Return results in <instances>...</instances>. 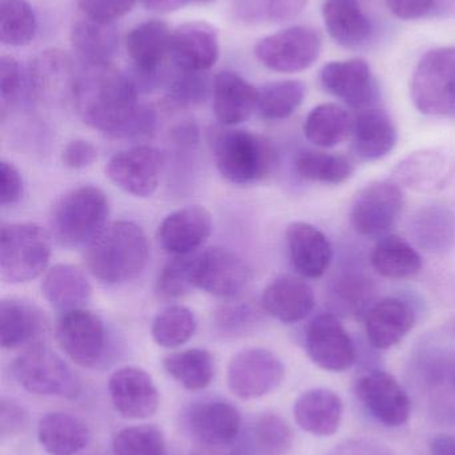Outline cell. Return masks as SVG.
I'll use <instances>...</instances> for the list:
<instances>
[{"instance_id": "1", "label": "cell", "mask_w": 455, "mask_h": 455, "mask_svg": "<svg viewBox=\"0 0 455 455\" xmlns=\"http://www.w3.org/2000/svg\"><path fill=\"white\" fill-rule=\"evenodd\" d=\"M72 99L80 119L119 139L138 112V84L112 63H83Z\"/></svg>"}, {"instance_id": "2", "label": "cell", "mask_w": 455, "mask_h": 455, "mask_svg": "<svg viewBox=\"0 0 455 455\" xmlns=\"http://www.w3.org/2000/svg\"><path fill=\"white\" fill-rule=\"evenodd\" d=\"M85 259L96 280L106 285H122L135 280L146 269L149 240L138 224L115 221L87 246Z\"/></svg>"}, {"instance_id": "3", "label": "cell", "mask_w": 455, "mask_h": 455, "mask_svg": "<svg viewBox=\"0 0 455 455\" xmlns=\"http://www.w3.org/2000/svg\"><path fill=\"white\" fill-rule=\"evenodd\" d=\"M109 197L98 187L82 186L59 197L51 210L50 228L61 245L88 246L107 227Z\"/></svg>"}, {"instance_id": "4", "label": "cell", "mask_w": 455, "mask_h": 455, "mask_svg": "<svg viewBox=\"0 0 455 455\" xmlns=\"http://www.w3.org/2000/svg\"><path fill=\"white\" fill-rule=\"evenodd\" d=\"M210 146L219 173L234 184L264 180L277 160L272 144L250 131L230 128L213 131Z\"/></svg>"}, {"instance_id": "5", "label": "cell", "mask_w": 455, "mask_h": 455, "mask_svg": "<svg viewBox=\"0 0 455 455\" xmlns=\"http://www.w3.org/2000/svg\"><path fill=\"white\" fill-rule=\"evenodd\" d=\"M50 232L34 223L3 224L0 229V275L23 283L42 275L50 264Z\"/></svg>"}, {"instance_id": "6", "label": "cell", "mask_w": 455, "mask_h": 455, "mask_svg": "<svg viewBox=\"0 0 455 455\" xmlns=\"http://www.w3.org/2000/svg\"><path fill=\"white\" fill-rule=\"evenodd\" d=\"M411 100L427 116H455V47L425 53L413 74Z\"/></svg>"}, {"instance_id": "7", "label": "cell", "mask_w": 455, "mask_h": 455, "mask_svg": "<svg viewBox=\"0 0 455 455\" xmlns=\"http://www.w3.org/2000/svg\"><path fill=\"white\" fill-rule=\"evenodd\" d=\"M12 373L27 392L74 400L82 392L77 374L56 353L35 345L13 361Z\"/></svg>"}, {"instance_id": "8", "label": "cell", "mask_w": 455, "mask_h": 455, "mask_svg": "<svg viewBox=\"0 0 455 455\" xmlns=\"http://www.w3.org/2000/svg\"><path fill=\"white\" fill-rule=\"evenodd\" d=\"M321 48L322 39L314 28L294 26L259 40L254 53L272 71L296 74L317 61Z\"/></svg>"}, {"instance_id": "9", "label": "cell", "mask_w": 455, "mask_h": 455, "mask_svg": "<svg viewBox=\"0 0 455 455\" xmlns=\"http://www.w3.org/2000/svg\"><path fill=\"white\" fill-rule=\"evenodd\" d=\"M285 373V365L272 350L248 347L230 361L227 384L240 400H258L277 390Z\"/></svg>"}, {"instance_id": "10", "label": "cell", "mask_w": 455, "mask_h": 455, "mask_svg": "<svg viewBox=\"0 0 455 455\" xmlns=\"http://www.w3.org/2000/svg\"><path fill=\"white\" fill-rule=\"evenodd\" d=\"M56 341L77 365L95 368L106 353V326L96 313L85 307L69 310L56 323Z\"/></svg>"}, {"instance_id": "11", "label": "cell", "mask_w": 455, "mask_h": 455, "mask_svg": "<svg viewBox=\"0 0 455 455\" xmlns=\"http://www.w3.org/2000/svg\"><path fill=\"white\" fill-rule=\"evenodd\" d=\"M253 273L248 262L227 248L214 246L195 254V288L222 299L242 293Z\"/></svg>"}, {"instance_id": "12", "label": "cell", "mask_w": 455, "mask_h": 455, "mask_svg": "<svg viewBox=\"0 0 455 455\" xmlns=\"http://www.w3.org/2000/svg\"><path fill=\"white\" fill-rule=\"evenodd\" d=\"M405 207V195L397 183L376 181L361 189L352 208V221L363 235L376 237L397 224Z\"/></svg>"}, {"instance_id": "13", "label": "cell", "mask_w": 455, "mask_h": 455, "mask_svg": "<svg viewBox=\"0 0 455 455\" xmlns=\"http://www.w3.org/2000/svg\"><path fill=\"white\" fill-rule=\"evenodd\" d=\"M310 360L326 371L342 373L354 365L357 349L341 321L331 313L317 315L305 334Z\"/></svg>"}, {"instance_id": "14", "label": "cell", "mask_w": 455, "mask_h": 455, "mask_svg": "<svg viewBox=\"0 0 455 455\" xmlns=\"http://www.w3.org/2000/svg\"><path fill=\"white\" fill-rule=\"evenodd\" d=\"M163 157L151 146H134L110 159L106 175L118 188L135 197H150L159 186Z\"/></svg>"}, {"instance_id": "15", "label": "cell", "mask_w": 455, "mask_h": 455, "mask_svg": "<svg viewBox=\"0 0 455 455\" xmlns=\"http://www.w3.org/2000/svg\"><path fill=\"white\" fill-rule=\"evenodd\" d=\"M355 393L366 411L385 427H400L410 419L411 401L402 385L386 371L361 377Z\"/></svg>"}, {"instance_id": "16", "label": "cell", "mask_w": 455, "mask_h": 455, "mask_svg": "<svg viewBox=\"0 0 455 455\" xmlns=\"http://www.w3.org/2000/svg\"><path fill=\"white\" fill-rule=\"evenodd\" d=\"M321 84L326 92L353 109L370 108L378 98L373 71L363 59L330 61L321 71Z\"/></svg>"}, {"instance_id": "17", "label": "cell", "mask_w": 455, "mask_h": 455, "mask_svg": "<svg viewBox=\"0 0 455 455\" xmlns=\"http://www.w3.org/2000/svg\"><path fill=\"white\" fill-rule=\"evenodd\" d=\"M109 393L115 411L126 419L141 421L157 413L159 393L143 369L126 366L111 374Z\"/></svg>"}, {"instance_id": "18", "label": "cell", "mask_w": 455, "mask_h": 455, "mask_svg": "<svg viewBox=\"0 0 455 455\" xmlns=\"http://www.w3.org/2000/svg\"><path fill=\"white\" fill-rule=\"evenodd\" d=\"M213 232V216L200 205L170 213L158 229V241L173 256L197 253Z\"/></svg>"}, {"instance_id": "19", "label": "cell", "mask_w": 455, "mask_h": 455, "mask_svg": "<svg viewBox=\"0 0 455 455\" xmlns=\"http://www.w3.org/2000/svg\"><path fill=\"white\" fill-rule=\"evenodd\" d=\"M170 56L182 71H208L219 59L218 32L206 21L182 24L173 32Z\"/></svg>"}, {"instance_id": "20", "label": "cell", "mask_w": 455, "mask_h": 455, "mask_svg": "<svg viewBox=\"0 0 455 455\" xmlns=\"http://www.w3.org/2000/svg\"><path fill=\"white\" fill-rule=\"evenodd\" d=\"M171 37L170 27L158 19L142 21L128 32L126 37L128 56L136 74L144 82H152L165 59L170 56Z\"/></svg>"}, {"instance_id": "21", "label": "cell", "mask_w": 455, "mask_h": 455, "mask_svg": "<svg viewBox=\"0 0 455 455\" xmlns=\"http://www.w3.org/2000/svg\"><path fill=\"white\" fill-rule=\"evenodd\" d=\"M291 264L305 278H320L325 275L333 259V248L325 233L304 221L291 223L286 229Z\"/></svg>"}, {"instance_id": "22", "label": "cell", "mask_w": 455, "mask_h": 455, "mask_svg": "<svg viewBox=\"0 0 455 455\" xmlns=\"http://www.w3.org/2000/svg\"><path fill=\"white\" fill-rule=\"evenodd\" d=\"M416 323L408 302L395 297L379 299L366 312V334L376 349L386 350L400 344Z\"/></svg>"}, {"instance_id": "23", "label": "cell", "mask_w": 455, "mask_h": 455, "mask_svg": "<svg viewBox=\"0 0 455 455\" xmlns=\"http://www.w3.org/2000/svg\"><path fill=\"white\" fill-rule=\"evenodd\" d=\"M258 96L259 90L237 72H221L213 83L214 114L226 127L240 124L258 109Z\"/></svg>"}, {"instance_id": "24", "label": "cell", "mask_w": 455, "mask_h": 455, "mask_svg": "<svg viewBox=\"0 0 455 455\" xmlns=\"http://www.w3.org/2000/svg\"><path fill=\"white\" fill-rule=\"evenodd\" d=\"M353 149L362 162L384 159L394 149L398 140L397 128L385 109H362L353 125Z\"/></svg>"}, {"instance_id": "25", "label": "cell", "mask_w": 455, "mask_h": 455, "mask_svg": "<svg viewBox=\"0 0 455 455\" xmlns=\"http://www.w3.org/2000/svg\"><path fill=\"white\" fill-rule=\"evenodd\" d=\"M262 307L283 323L305 320L315 307V294L309 283L293 275H283L264 288Z\"/></svg>"}, {"instance_id": "26", "label": "cell", "mask_w": 455, "mask_h": 455, "mask_svg": "<svg viewBox=\"0 0 455 455\" xmlns=\"http://www.w3.org/2000/svg\"><path fill=\"white\" fill-rule=\"evenodd\" d=\"M344 417V403L333 390L315 387L306 390L294 403L297 424L315 437H330L338 432Z\"/></svg>"}, {"instance_id": "27", "label": "cell", "mask_w": 455, "mask_h": 455, "mask_svg": "<svg viewBox=\"0 0 455 455\" xmlns=\"http://www.w3.org/2000/svg\"><path fill=\"white\" fill-rule=\"evenodd\" d=\"M189 424L200 443L208 446H224L240 435V414L227 401H205L191 409Z\"/></svg>"}, {"instance_id": "28", "label": "cell", "mask_w": 455, "mask_h": 455, "mask_svg": "<svg viewBox=\"0 0 455 455\" xmlns=\"http://www.w3.org/2000/svg\"><path fill=\"white\" fill-rule=\"evenodd\" d=\"M40 289L45 301L61 313L85 307L93 293L83 270L69 264L53 265L48 269Z\"/></svg>"}, {"instance_id": "29", "label": "cell", "mask_w": 455, "mask_h": 455, "mask_svg": "<svg viewBox=\"0 0 455 455\" xmlns=\"http://www.w3.org/2000/svg\"><path fill=\"white\" fill-rule=\"evenodd\" d=\"M322 15L329 35L344 47H361L373 35L370 18L357 0H328Z\"/></svg>"}, {"instance_id": "30", "label": "cell", "mask_w": 455, "mask_h": 455, "mask_svg": "<svg viewBox=\"0 0 455 455\" xmlns=\"http://www.w3.org/2000/svg\"><path fill=\"white\" fill-rule=\"evenodd\" d=\"M37 440L50 455H75L90 443V430L77 417L55 411L40 419Z\"/></svg>"}, {"instance_id": "31", "label": "cell", "mask_w": 455, "mask_h": 455, "mask_svg": "<svg viewBox=\"0 0 455 455\" xmlns=\"http://www.w3.org/2000/svg\"><path fill=\"white\" fill-rule=\"evenodd\" d=\"M42 312L31 302L4 299L0 302V344L16 349L34 341L43 331Z\"/></svg>"}, {"instance_id": "32", "label": "cell", "mask_w": 455, "mask_h": 455, "mask_svg": "<svg viewBox=\"0 0 455 455\" xmlns=\"http://www.w3.org/2000/svg\"><path fill=\"white\" fill-rule=\"evenodd\" d=\"M71 44L83 63H111L119 44L115 21L85 16L72 27Z\"/></svg>"}, {"instance_id": "33", "label": "cell", "mask_w": 455, "mask_h": 455, "mask_svg": "<svg viewBox=\"0 0 455 455\" xmlns=\"http://www.w3.org/2000/svg\"><path fill=\"white\" fill-rule=\"evenodd\" d=\"M410 235L429 253H445L455 245V216L443 205L421 208L410 223Z\"/></svg>"}, {"instance_id": "34", "label": "cell", "mask_w": 455, "mask_h": 455, "mask_svg": "<svg viewBox=\"0 0 455 455\" xmlns=\"http://www.w3.org/2000/svg\"><path fill=\"white\" fill-rule=\"evenodd\" d=\"M77 72L71 59L59 50L42 51L29 69V88L37 96H53L63 91L72 95Z\"/></svg>"}, {"instance_id": "35", "label": "cell", "mask_w": 455, "mask_h": 455, "mask_svg": "<svg viewBox=\"0 0 455 455\" xmlns=\"http://www.w3.org/2000/svg\"><path fill=\"white\" fill-rule=\"evenodd\" d=\"M354 119L344 107L321 104L307 115L304 132L307 140L321 148H333L344 143L353 133Z\"/></svg>"}, {"instance_id": "36", "label": "cell", "mask_w": 455, "mask_h": 455, "mask_svg": "<svg viewBox=\"0 0 455 455\" xmlns=\"http://www.w3.org/2000/svg\"><path fill=\"white\" fill-rule=\"evenodd\" d=\"M374 269L390 280L413 278L422 270V259L417 249L400 235L382 238L371 254Z\"/></svg>"}, {"instance_id": "37", "label": "cell", "mask_w": 455, "mask_h": 455, "mask_svg": "<svg viewBox=\"0 0 455 455\" xmlns=\"http://www.w3.org/2000/svg\"><path fill=\"white\" fill-rule=\"evenodd\" d=\"M168 376L187 390H202L213 381V355L205 349H187L171 353L163 360Z\"/></svg>"}, {"instance_id": "38", "label": "cell", "mask_w": 455, "mask_h": 455, "mask_svg": "<svg viewBox=\"0 0 455 455\" xmlns=\"http://www.w3.org/2000/svg\"><path fill=\"white\" fill-rule=\"evenodd\" d=\"M448 172L445 157L435 151L414 152L395 167L394 179L398 184L427 191L443 183Z\"/></svg>"}, {"instance_id": "39", "label": "cell", "mask_w": 455, "mask_h": 455, "mask_svg": "<svg viewBox=\"0 0 455 455\" xmlns=\"http://www.w3.org/2000/svg\"><path fill=\"white\" fill-rule=\"evenodd\" d=\"M296 170L306 180L338 186L352 178L354 165L342 155L305 151L297 157Z\"/></svg>"}, {"instance_id": "40", "label": "cell", "mask_w": 455, "mask_h": 455, "mask_svg": "<svg viewBox=\"0 0 455 455\" xmlns=\"http://www.w3.org/2000/svg\"><path fill=\"white\" fill-rule=\"evenodd\" d=\"M306 85L299 80H280L259 90L258 112L264 119L285 120L304 103Z\"/></svg>"}, {"instance_id": "41", "label": "cell", "mask_w": 455, "mask_h": 455, "mask_svg": "<svg viewBox=\"0 0 455 455\" xmlns=\"http://www.w3.org/2000/svg\"><path fill=\"white\" fill-rule=\"evenodd\" d=\"M197 317L183 305H171L155 317L151 326L154 341L166 349L186 344L197 331Z\"/></svg>"}, {"instance_id": "42", "label": "cell", "mask_w": 455, "mask_h": 455, "mask_svg": "<svg viewBox=\"0 0 455 455\" xmlns=\"http://www.w3.org/2000/svg\"><path fill=\"white\" fill-rule=\"evenodd\" d=\"M37 15L27 0H0V40L3 44L20 47L34 40Z\"/></svg>"}, {"instance_id": "43", "label": "cell", "mask_w": 455, "mask_h": 455, "mask_svg": "<svg viewBox=\"0 0 455 455\" xmlns=\"http://www.w3.org/2000/svg\"><path fill=\"white\" fill-rule=\"evenodd\" d=\"M294 443L293 430L285 419L274 413L258 417L251 429V445L258 455H286Z\"/></svg>"}, {"instance_id": "44", "label": "cell", "mask_w": 455, "mask_h": 455, "mask_svg": "<svg viewBox=\"0 0 455 455\" xmlns=\"http://www.w3.org/2000/svg\"><path fill=\"white\" fill-rule=\"evenodd\" d=\"M195 254L174 256L158 275L155 294L162 301L181 299L195 289Z\"/></svg>"}, {"instance_id": "45", "label": "cell", "mask_w": 455, "mask_h": 455, "mask_svg": "<svg viewBox=\"0 0 455 455\" xmlns=\"http://www.w3.org/2000/svg\"><path fill=\"white\" fill-rule=\"evenodd\" d=\"M114 455H168L165 435L151 425L126 427L112 440Z\"/></svg>"}, {"instance_id": "46", "label": "cell", "mask_w": 455, "mask_h": 455, "mask_svg": "<svg viewBox=\"0 0 455 455\" xmlns=\"http://www.w3.org/2000/svg\"><path fill=\"white\" fill-rule=\"evenodd\" d=\"M373 285L361 275H344L336 281L331 291V302L338 312L358 315L373 299Z\"/></svg>"}, {"instance_id": "47", "label": "cell", "mask_w": 455, "mask_h": 455, "mask_svg": "<svg viewBox=\"0 0 455 455\" xmlns=\"http://www.w3.org/2000/svg\"><path fill=\"white\" fill-rule=\"evenodd\" d=\"M203 72L179 69V74L170 83V96L178 103H198L207 95L208 83Z\"/></svg>"}, {"instance_id": "48", "label": "cell", "mask_w": 455, "mask_h": 455, "mask_svg": "<svg viewBox=\"0 0 455 455\" xmlns=\"http://www.w3.org/2000/svg\"><path fill=\"white\" fill-rule=\"evenodd\" d=\"M23 85V72L20 64L12 56L4 55L0 58V98L3 109L7 104L12 103L20 95Z\"/></svg>"}, {"instance_id": "49", "label": "cell", "mask_w": 455, "mask_h": 455, "mask_svg": "<svg viewBox=\"0 0 455 455\" xmlns=\"http://www.w3.org/2000/svg\"><path fill=\"white\" fill-rule=\"evenodd\" d=\"M138 0H77L82 12L98 20L115 21L133 10Z\"/></svg>"}, {"instance_id": "50", "label": "cell", "mask_w": 455, "mask_h": 455, "mask_svg": "<svg viewBox=\"0 0 455 455\" xmlns=\"http://www.w3.org/2000/svg\"><path fill=\"white\" fill-rule=\"evenodd\" d=\"M0 204L2 207H12L20 202L23 196V179L12 163L7 160L0 162Z\"/></svg>"}, {"instance_id": "51", "label": "cell", "mask_w": 455, "mask_h": 455, "mask_svg": "<svg viewBox=\"0 0 455 455\" xmlns=\"http://www.w3.org/2000/svg\"><path fill=\"white\" fill-rule=\"evenodd\" d=\"M26 411L11 398L3 397L0 401V435L2 437H13L23 432L27 427Z\"/></svg>"}, {"instance_id": "52", "label": "cell", "mask_w": 455, "mask_h": 455, "mask_svg": "<svg viewBox=\"0 0 455 455\" xmlns=\"http://www.w3.org/2000/svg\"><path fill=\"white\" fill-rule=\"evenodd\" d=\"M98 159V151L90 141L75 139L66 144L61 152V162L71 170L91 167Z\"/></svg>"}, {"instance_id": "53", "label": "cell", "mask_w": 455, "mask_h": 455, "mask_svg": "<svg viewBox=\"0 0 455 455\" xmlns=\"http://www.w3.org/2000/svg\"><path fill=\"white\" fill-rule=\"evenodd\" d=\"M256 321V312L248 305H235V307H224L219 313L218 323L224 331L229 333H240L248 331V326Z\"/></svg>"}, {"instance_id": "54", "label": "cell", "mask_w": 455, "mask_h": 455, "mask_svg": "<svg viewBox=\"0 0 455 455\" xmlns=\"http://www.w3.org/2000/svg\"><path fill=\"white\" fill-rule=\"evenodd\" d=\"M325 455H395L384 443L368 438L345 441Z\"/></svg>"}, {"instance_id": "55", "label": "cell", "mask_w": 455, "mask_h": 455, "mask_svg": "<svg viewBox=\"0 0 455 455\" xmlns=\"http://www.w3.org/2000/svg\"><path fill=\"white\" fill-rule=\"evenodd\" d=\"M309 0H269L264 15L274 23H285L301 15Z\"/></svg>"}, {"instance_id": "56", "label": "cell", "mask_w": 455, "mask_h": 455, "mask_svg": "<svg viewBox=\"0 0 455 455\" xmlns=\"http://www.w3.org/2000/svg\"><path fill=\"white\" fill-rule=\"evenodd\" d=\"M393 15L403 20H414L430 12L435 0H386Z\"/></svg>"}, {"instance_id": "57", "label": "cell", "mask_w": 455, "mask_h": 455, "mask_svg": "<svg viewBox=\"0 0 455 455\" xmlns=\"http://www.w3.org/2000/svg\"><path fill=\"white\" fill-rule=\"evenodd\" d=\"M430 455H455V435H441L433 438Z\"/></svg>"}, {"instance_id": "58", "label": "cell", "mask_w": 455, "mask_h": 455, "mask_svg": "<svg viewBox=\"0 0 455 455\" xmlns=\"http://www.w3.org/2000/svg\"><path fill=\"white\" fill-rule=\"evenodd\" d=\"M144 5L155 12H173L186 5L187 0H143Z\"/></svg>"}, {"instance_id": "59", "label": "cell", "mask_w": 455, "mask_h": 455, "mask_svg": "<svg viewBox=\"0 0 455 455\" xmlns=\"http://www.w3.org/2000/svg\"><path fill=\"white\" fill-rule=\"evenodd\" d=\"M443 379H446V384L451 387V390L455 392V360L443 368Z\"/></svg>"}, {"instance_id": "60", "label": "cell", "mask_w": 455, "mask_h": 455, "mask_svg": "<svg viewBox=\"0 0 455 455\" xmlns=\"http://www.w3.org/2000/svg\"><path fill=\"white\" fill-rule=\"evenodd\" d=\"M449 328H451V334L455 337V317H453V320L449 323Z\"/></svg>"}, {"instance_id": "61", "label": "cell", "mask_w": 455, "mask_h": 455, "mask_svg": "<svg viewBox=\"0 0 455 455\" xmlns=\"http://www.w3.org/2000/svg\"><path fill=\"white\" fill-rule=\"evenodd\" d=\"M187 2L210 3L213 2V0H187Z\"/></svg>"}]
</instances>
